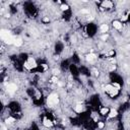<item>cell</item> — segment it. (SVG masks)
<instances>
[{
    "mask_svg": "<svg viewBox=\"0 0 130 130\" xmlns=\"http://www.w3.org/2000/svg\"><path fill=\"white\" fill-rule=\"evenodd\" d=\"M22 66H23V68H24V69H26V70L30 71V70L37 69V68H38V66H39V64L37 63V61H36V59H35L34 57L28 56L27 60H26V61H24V62L22 63Z\"/></svg>",
    "mask_w": 130,
    "mask_h": 130,
    "instance_id": "6da1fadb",
    "label": "cell"
},
{
    "mask_svg": "<svg viewBox=\"0 0 130 130\" xmlns=\"http://www.w3.org/2000/svg\"><path fill=\"white\" fill-rule=\"evenodd\" d=\"M101 8L111 9V8H113V3L110 2V1H104V2H102V7Z\"/></svg>",
    "mask_w": 130,
    "mask_h": 130,
    "instance_id": "ba28073f",
    "label": "cell"
},
{
    "mask_svg": "<svg viewBox=\"0 0 130 130\" xmlns=\"http://www.w3.org/2000/svg\"><path fill=\"white\" fill-rule=\"evenodd\" d=\"M100 31L102 32V34H106L108 30H109V25L107 24V23H103V24H101V26H100Z\"/></svg>",
    "mask_w": 130,
    "mask_h": 130,
    "instance_id": "8fae6325",
    "label": "cell"
},
{
    "mask_svg": "<svg viewBox=\"0 0 130 130\" xmlns=\"http://www.w3.org/2000/svg\"><path fill=\"white\" fill-rule=\"evenodd\" d=\"M85 60H86V62H88V63H93V62L96 60V56H95L93 53L86 54V55H85Z\"/></svg>",
    "mask_w": 130,
    "mask_h": 130,
    "instance_id": "277c9868",
    "label": "cell"
},
{
    "mask_svg": "<svg viewBox=\"0 0 130 130\" xmlns=\"http://www.w3.org/2000/svg\"><path fill=\"white\" fill-rule=\"evenodd\" d=\"M117 116H118V111L116 109H111L108 115V119H113V118H116Z\"/></svg>",
    "mask_w": 130,
    "mask_h": 130,
    "instance_id": "52a82bcc",
    "label": "cell"
},
{
    "mask_svg": "<svg viewBox=\"0 0 130 130\" xmlns=\"http://www.w3.org/2000/svg\"><path fill=\"white\" fill-rule=\"evenodd\" d=\"M13 45H14L15 47H21V46L23 45V40H22L21 38L17 37V38H15V39H14Z\"/></svg>",
    "mask_w": 130,
    "mask_h": 130,
    "instance_id": "9c48e42d",
    "label": "cell"
},
{
    "mask_svg": "<svg viewBox=\"0 0 130 130\" xmlns=\"http://www.w3.org/2000/svg\"><path fill=\"white\" fill-rule=\"evenodd\" d=\"M60 9H61L62 11H68V10H69V6H68L67 4H61Z\"/></svg>",
    "mask_w": 130,
    "mask_h": 130,
    "instance_id": "4fadbf2b",
    "label": "cell"
},
{
    "mask_svg": "<svg viewBox=\"0 0 130 130\" xmlns=\"http://www.w3.org/2000/svg\"><path fill=\"white\" fill-rule=\"evenodd\" d=\"M59 95L57 93H50L48 96H47V106L49 107H54V106H57L59 104Z\"/></svg>",
    "mask_w": 130,
    "mask_h": 130,
    "instance_id": "7a4b0ae2",
    "label": "cell"
},
{
    "mask_svg": "<svg viewBox=\"0 0 130 130\" xmlns=\"http://www.w3.org/2000/svg\"><path fill=\"white\" fill-rule=\"evenodd\" d=\"M5 88L6 91L10 94H13L17 91V85L15 83H5Z\"/></svg>",
    "mask_w": 130,
    "mask_h": 130,
    "instance_id": "3957f363",
    "label": "cell"
},
{
    "mask_svg": "<svg viewBox=\"0 0 130 130\" xmlns=\"http://www.w3.org/2000/svg\"><path fill=\"white\" fill-rule=\"evenodd\" d=\"M83 111H84V109H83V106H82L80 103L74 106V112H75V113H77V114H81Z\"/></svg>",
    "mask_w": 130,
    "mask_h": 130,
    "instance_id": "8992f818",
    "label": "cell"
},
{
    "mask_svg": "<svg viewBox=\"0 0 130 130\" xmlns=\"http://www.w3.org/2000/svg\"><path fill=\"white\" fill-rule=\"evenodd\" d=\"M96 127H98L100 130H103V129L106 127V123L103 122V121H99V122L96 123Z\"/></svg>",
    "mask_w": 130,
    "mask_h": 130,
    "instance_id": "7c38bea8",
    "label": "cell"
},
{
    "mask_svg": "<svg viewBox=\"0 0 130 130\" xmlns=\"http://www.w3.org/2000/svg\"><path fill=\"white\" fill-rule=\"evenodd\" d=\"M112 24H113V27L116 28L117 30H122V28H123V24L120 20H114L112 22Z\"/></svg>",
    "mask_w": 130,
    "mask_h": 130,
    "instance_id": "5b68a950",
    "label": "cell"
},
{
    "mask_svg": "<svg viewBox=\"0 0 130 130\" xmlns=\"http://www.w3.org/2000/svg\"><path fill=\"white\" fill-rule=\"evenodd\" d=\"M109 112H110V109L108 108V107H102L101 109H100V114L102 115V116H108L109 115Z\"/></svg>",
    "mask_w": 130,
    "mask_h": 130,
    "instance_id": "30bf717a",
    "label": "cell"
},
{
    "mask_svg": "<svg viewBox=\"0 0 130 130\" xmlns=\"http://www.w3.org/2000/svg\"><path fill=\"white\" fill-rule=\"evenodd\" d=\"M110 130H114V129H110Z\"/></svg>",
    "mask_w": 130,
    "mask_h": 130,
    "instance_id": "5bb4252c",
    "label": "cell"
}]
</instances>
